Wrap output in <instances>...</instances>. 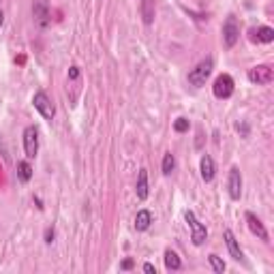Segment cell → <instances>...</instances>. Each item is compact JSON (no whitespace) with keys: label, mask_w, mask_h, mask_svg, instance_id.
<instances>
[{"label":"cell","mask_w":274,"mask_h":274,"mask_svg":"<svg viewBox=\"0 0 274 274\" xmlns=\"http://www.w3.org/2000/svg\"><path fill=\"white\" fill-rule=\"evenodd\" d=\"M133 268V259H125L123 261V270H131Z\"/></svg>","instance_id":"obj_25"},{"label":"cell","mask_w":274,"mask_h":274,"mask_svg":"<svg viewBox=\"0 0 274 274\" xmlns=\"http://www.w3.org/2000/svg\"><path fill=\"white\" fill-rule=\"evenodd\" d=\"M161 169H163V174H165V176H169L171 171L176 169V159H174V155H171V152H165L163 165H161Z\"/></svg>","instance_id":"obj_19"},{"label":"cell","mask_w":274,"mask_h":274,"mask_svg":"<svg viewBox=\"0 0 274 274\" xmlns=\"http://www.w3.org/2000/svg\"><path fill=\"white\" fill-rule=\"evenodd\" d=\"M208 261H210L212 270H215L217 274H223V272H225V261H223L219 255H215V253H212V255H208Z\"/></svg>","instance_id":"obj_20"},{"label":"cell","mask_w":274,"mask_h":274,"mask_svg":"<svg viewBox=\"0 0 274 274\" xmlns=\"http://www.w3.org/2000/svg\"><path fill=\"white\" fill-rule=\"evenodd\" d=\"M165 268H167V270H174V272L182 268V261H180V257H178V255H176V253L171 251V249H167V251H165Z\"/></svg>","instance_id":"obj_18"},{"label":"cell","mask_w":274,"mask_h":274,"mask_svg":"<svg viewBox=\"0 0 274 274\" xmlns=\"http://www.w3.org/2000/svg\"><path fill=\"white\" fill-rule=\"evenodd\" d=\"M139 13H141V17H144V24L150 26L152 22H155V0H141Z\"/></svg>","instance_id":"obj_14"},{"label":"cell","mask_w":274,"mask_h":274,"mask_svg":"<svg viewBox=\"0 0 274 274\" xmlns=\"http://www.w3.org/2000/svg\"><path fill=\"white\" fill-rule=\"evenodd\" d=\"M144 272H150V274L155 272V274H157V268L152 266V263H144Z\"/></svg>","instance_id":"obj_26"},{"label":"cell","mask_w":274,"mask_h":274,"mask_svg":"<svg viewBox=\"0 0 274 274\" xmlns=\"http://www.w3.org/2000/svg\"><path fill=\"white\" fill-rule=\"evenodd\" d=\"M240 39V26H238V19L233 15H227L225 24H223V43H225L227 49H231L233 45L238 43Z\"/></svg>","instance_id":"obj_4"},{"label":"cell","mask_w":274,"mask_h":274,"mask_svg":"<svg viewBox=\"0 0 274 274\" xmlns=\"http://www.w3.org/2000/svg\"><path fill=\"white\" fill-rule=\"evenodd\" d=\"M227 189H229V197L231 199H240L242 197V174L238 167L229 169V180H227Z\"/></svg>","instance_id":"obj_10"},{"label":"cell","mask_w":274,"mask_h":274,"mask_svg":"<svg viewBox=\"0 0 274 274\" xmlns=\"http://www.w3.org/2000/svg\"><path fill=\"white\" fill-rule=\"evenodd\" d=\"M152 223V212L150 210H139L135 217V229L137 231H146Z\"/></svg>","instance_id":"obj_16"},{"label":"cell","mask_w":274,"mask_h":274,"mask_svg":"<svg viewBox=\"0 0 274 274\" xmlns=\"http://www.w3.org/2000/svg\"><path fill=\"white\" fill-rule=\"evenodd\" d=\"M253 35V41H259V43H272L274 41V30L270 26H261L257 30H251Z\"/></svg>","instance_id":"obj_15"},{"label":"cell","mask_w":274,"mask_h":274,"mask_svg":"<svg viewBox=\"0 0 274 274\" xmlns=\"http://www.w3.org/2000/svg\"><path fill=\"white\" fill-rule=\"evenodd\" d=\"M30 178H33V167H30L28 161H19L17 163V180L19 182H30Z\"/></svg>","instance_id":"obj_17"},{"label":"cell","mask_w":274,"mask_h":274,"mask_svg":"<svg viewBox=\"0 0 274 274\" xmlns=\"http://www.w3.org/2000/svg\"><path fill=\"white\" fill-rule=\"evenodd\" d=\"M223 238H225L227 251H229V255H231L233 259H236V261H242V259H245V253H242V249H240L238 240H236V236H233V231H231V229H225Z\"/></svg>","instance_id":"obj_11"},{"label":"cell","mask_w":274,"mask_h":274,"mask_svg":"<svg viewBox=\"0 0 274 274\" xmlns=\"http://www.w3.org/2000/svg\"><path fill=\"white\" fill-rule=\"evenodd\" d=\"M245 219H247V225H249V229H251L253 236H257V238L263 240V242H270L268 229L263 227V223H261V219H257V215H253V212H247Z\"/></svg>","instance_id":"obj_9"},{"label":"cell","mask_w":274,"mask_h":274,"mask_svg":"<svg viewBox=\"0 0 274 274\" xmlns=\"http://www.w3.org/2000/svg\"><path fill=\"white\" fill-rule=\"evenodd\" d=\"M54 238H56V231H54V227H47V229H45V242H47V245H52Z\"/></svg>","instance_id":"obj_22"},{"label":"cell","mask_w":274,"mask_h":274,"mask_svg":"<svg viewBox=\"0 0 274 274\" xmlns=\"http://www.w3.org/2000/svg\"><path fill=\"white\" fill-rule=\"evenodd\" d=\"M185 221H187V225L191 227V242H193L195 247H201V245H204V242L208 240V229H206V225H204V223H199L197 217H195V212H191V210L185 212Z\"/></svg>","instance_id":"obj_2"},{"label":"cell","mask_w":274,"mask_h":274,"mask_svg":"<svg viewBox=\"0 0 274 274\" xmlns=\"http://www.w3.org/2000/svg\"><path fill=\"white\" fill-rule=\"evenodd\" d=\"M33 15L37 19L39 28H47L49 24V3L47 0H33Z\"/></svg>","instance_id":"obj_8"},{"label":"cell","mask_w":274,"mask_h":274,"mask_svg":"<svg viewBox=\"0 0 274 274\" xmlns=\"http://www.w3.org/2000/svg\"><path fill=\"white\" fill-rule=\"evenodd\" d=\"M236 129L240 131V133H242V135H249V125H247V123H242V125L238 123V125H236Z\"/></svg>","instance_id":"obj_24"},{"label":"cell","mask_w":274,"mask_h":274,"mask_svg":"<svg viewBox=\"0 0 274 274\" xmlns=\"http://www.w3.org/2000/svg\"><path fill=\"white\" fill-rule=\"evenodd\" d=\"M33 105H35V109H37L45 120H52V118L56 116V107H54V103H52V99H49V97L43 93V90H37V93H35Z\"/></svg>","instance_id":"obj_3"},{"label":"cell","mask_w":274,"mask_h":274,"mask_svg":"<svg viewBox=\"0 0 274 274\" xmlns=\"http://www.w3.org/2000/svg\"><path fill=\"white\" fill-rule=\"evenodd\" d=\"M135 193H137V199H141V201L148 199V193H150V191H148V169H139Z\"/></svg>","instance_id":"obj_13"},{"label":"cell","mask_w":274,"mask_h":274,"mask_svg":"<svg viewBox=\"0 0 274 274\" xmlns=\"http://www.w3.org/2000/svg\"><path fill=\"white\" fill-rule=\"evenodd\" d=\"M249 79L253 84H257V86H266L274 79V73H272V69L268 65H257V67H253L249 71Z\"/></svg>","instance_id":"obj_7"},{"label":"cell","mask_w":274,"mask_h":274,"mask_svg":"<svg viewBox=\"0 0 274 274\" xmlns=\"http://www.w3.org/2000/svg\"><path fill=\"white\" fill-rule=\"evenodd\" d=\"M24 152L28 159H35L39 152V131L37 127H26L24 129Z\"/></svg>","instance_id":"obj_6"},{"label":"cell","mask_w":274,"mask_h":274,"mask_svg":"<svg viewBox=\"0 0 274 274\" xmlns=\"http://www.w3.org/2000/svg\"><path fill=\"white\" fill-rule=\"evenodd\" d=\"M233 90H236V84H233V77L223 73L215 79V86H212V93H215L217 99H229L233 95Z\"/></svg>","instance_id":"obj_5"},{"label":"cell","mask_w":274,"mask_h":274,"mask_svg":"<svg viewBox=\"0 0 274 274\" xmlns=\"http://www.w3.org/2000/svg\"><path fill=\"white\" fill-rule=\"evenodd\" d=\"M212 69H215V60H212V58L201 60V63H199L195 69H191V71H189V84H191V86H195V88L206 86L208 77L212 75Z\"/></svg>","instance_id":"obj_1"},{"label":"cell","mask_w":274,"mask_h":274,"mask_svg":"<svg viewBox=\"0 0 274 274\" xmlns=\"http://www.w3.org/2000/svg\"><path fill=\"white\" fill-rule=\"evenodd\" d=\"M69 79H79V67H71L69 69Z\"/></svg>","instance_id":"obj_23"},{"label":"cell","mask_w":274,"mask_h":274,"mask_svg":"<svg viewBox=\"0 0 274 274\" xmlns=\"http://www.w3.org/2000/svg\"><path fill=\"white\" fill-rule=\"evenodd\" d=\"M199 171H201V178H204V182H212V180H215L217 167H215V161H212L210 155L201 157V161H199Z\"/></svg>","instance_id":"obj_12"},{"label":"cell","mask_w":274,"mask_h":274,"mask_svg":"<svg viewBox=\"0 0 274 274\" xmlns=\"http://www.w3.org/2000/svg\"><path fill=\"white\" fill-rule=\"evenodd\" d=\"M5 24V13H3V9H0V26Z\"/></svg>","instance_id":"obj_27"},{"label":"cell","mask_w":274,"mask_h":274,"mask_svg":"<svg viewBox=\"0 0 274 274\" xmlns=\"http://www.w3.org/2000/svg\"><path fill=\"white\" fill-rule=\"evenodd\" d=\"M174 129L178 131V133H185V131H189V120L187 118H178L174 123Z\"/></svg>","instance_id":"obj_21"}]
</instances>
